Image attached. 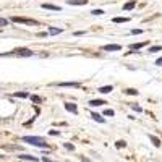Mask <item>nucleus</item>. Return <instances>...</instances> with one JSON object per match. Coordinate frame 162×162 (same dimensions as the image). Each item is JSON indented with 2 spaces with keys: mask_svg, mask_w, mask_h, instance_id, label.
Listing matches in <instances>:
<instances>
[{
  "mask_svg": "<svg viewBox=\"0 0 162 162\" xmlns=\"http://www.w3.org/2000/svg\"><path fill=\"white\" fill-rule=\"evenodd\" d=\"M159 50H162V46H152V47H149L148 52L149 54H154V52H159Z\"/></svg>",
  "mask_w": 162,
  "mask_h": 162,
  "instance_id": "obj_19",
  "label": "nucleus"
},
{
  "mask_svg": "<svg viewBox=\"0 0 162 162\" xmlns=\"http://www.w3.org/2000/svg\"><path fill=\"white\" fill-rule=\"evenodd\" d=\"M63 146H65V148H67V149H68V151H75V146H73V144H71V143H65V144H63Z\"/></svg>",
  "mask_w": 162,
  "mask_h": 162,
  "instance_id": "obj_24",
  "label": "nucleus"
},
{
  "mask_svg": "<svg viewBox=\"0 0 162 162\" xmlns=\"http://www.w3.org/2000/svg\"><path fill=\"white\" fill-rule=\"evenodd\" d=\"M149 139L152 141V144H154V146H161V139H159L157 136H154V135H149Z\"/></svg>",
  "mask_w": 162,
  "mask_h": 162,
  "instance_id": "obj_16",
  "label": "nucleus"
},
{
  "mask_svg": "<svg viewBox=\"0 0 162 162\" xmlns=\"http://www.w3.org/2000/svg\"><path fill=\"white\" fill-rule=\"evenodd\" d=\"M104 101H101V99H92V101H89V106H92V107H101V106H104Z\"/></svg>",
  "mask_w": 162,
  "mask_h": 162,
  "instance_id": "obj_9",
  "label": "nucleus"
},
{
  "mask_svg": "<svg viewBox=\"0 0 162 162\" xmlns=\"http://www.w3.org/2000/svg\"><path fill=\"white\" fill-rule=\"evenodd\" d=\"M81 159H83V162H89V161H88V159H86V157H81Z\"/></svg>",
  "mask_w": 162,
  "mask_h": 162,
  "instance_id": "obj_33",
  "label": "nucleus"
},
{
  "mask_svg": "<svg viewBox=\"0 0 162 162\" xmlns=\"http://www.w3.org/2000/svg\"><path fill=\"white\" fill-rule=\"evenodd\" d=\"M133 110H136V112H141V110H143V109H141L139 106H133Z\"/></svg>",
  "mask_w": 162,
  "mask_h": 162,
  "instance_id": "obj_30",
  "label": "nucleus"
},
{
  "mask_svg": "<svg viewBox=\"0 0 162 162\" xmlns=\"http://www.w3.org/2000/svg\"><path fill=\"white\" fill-rule=\"evenodd\" d=\"M0 159H4V156H0Z\"/></svg>",
  "mask_w": 162,
  "mask_h": 162,
  "instance_id": "obj_34",
  "label": "nucleus"
},
{
  "mask_svg": "<svg viewBox=\"0 0 162 162\" xmlns=\"http://www.w3.org/2000/svg\"><path fill=\"white\" fill-rule=\"evenodd\" d=\"M122 49V46H118V44H109V46H104L102 50H106V52H115V50H120Z\"/></svg>",
  "mask_w": 162,
  "mask_h": 162,
  "instance_id": "obj_4",
  "label": "nucleus"
},
{
  "mask_svg": "<svg viewBox=\"0 0 162 162\" xmlns=\"http://www.w3.org/2000/svg\"><path fill=\"white\" fill-rule=\"evenodd\" d=\"M125 92H127V94H133V96H138V91L136 89H125Z\"/></svg>",
  "mask_w": 162,
  "mask_h": 162,
  "instance_id": "obj_23",
  "label": "nucleus"
},
{
  "mask_svg": "<svg viewBox=\"0 0 162 162\" xmlns=\"http://www.w3.org/2000/svg\"><path fill=\"white\" fill-rule=\"evenodd\" d=\"M115 146H117V148H125V146H127V143H125V141H117V143H115Z\"/></svg>",
  "mask_w": 162,
  "mask_h": 162,
  "instance_id": "obj_22",
  "label": "nucleus"
},
{
  "mask_svg": "<svg viewBox=\"0 0 162 162\" xmlns=\"http://www.w3.org/2000/svg\"><path fill=\"white\" fill-rule=\"evenodd\" d=\"M113 113H115V112H113L112 109H106V110H104V115H106V117H112Z\"/></svg>",
  "mask_w": 162,
  "mask_h": 162,
  "instance_id": "obj_21",
  "label": "nucleus"
},
{
  "mask_svg": "<svg viewBox=\"0 0 162 162\" xmlns=\"http://www.w3.org/2000/svg\"><path fill=\"white\" fill-rule=\"evenodd\" d=\"M135 5H136V2H135V0H130V2H127V4L123 5V10H131Z\"/></svg>",
  "mask_w": 162,
  "mask_h": 162,
  "instance_id": "obj_17",
  "label": "nucleus"
},
{
  "mask_svg": "<svg viewBox=\"0 0 162 162\" xmlns=\"http://www.w3.org/2000/svg\"><path fill=\"white\" fill-rule=\"evenodd\" d=\"M112 89H113V86H102V88H99V92H102V94H109Z\"/></svg>",
  "mask_w": 162,
  "mask_h": 162,
  "instance_id": "obj_15",
  "label": "nucleus"
},
{
  "mask_svg": "<svg viewBox=\"0 0 162 162\" xmlns=\"http://www.w3.org/2000/svg\"><path fill=\"white\" fill-rule=\"evenodd\" d=\"M141 32H143V29H131V34H141Z\"/></svg>",
  "mask_w": 162,
  "mask_h": 162,
  "instance_id": "obj_27",
  "label": "nucleus"
},
{
  "mask_svg": "<svg viewBox=\"0 0 162 162\" xmlns=\"http://www.w3.org/2000/svg\"><path fill=\"white\" fill-rule=\"evenodd\" d=\"M91 13H92V15H96V16H101V15H104V11H102V10H99V8H97V10H92Z\"/></svg>",
  "mask_w": 162,
  "mask_h": 162,
  "instance_id": "obj_25",
  "label": "nucleus"
},
{
  "mask_svg": "<svg viewBox=\"0 0 162 162\" xmlns=\"http://www.w3.org/2000/svg\"><path fill=\"white\" fill-rule=\"evenodd\" d=\"M42 162H54V161H50L49 157H42Z\"/></svg>",
  "mask_w": 162,
  "mask_h": 162,
  "instance_id": "obj_32",
  "label": "nucleus"
},
{
  "mask_svg": "<svg viewBox=\"0 0 162 162\" xmlns=\"http://www.w3.org/2000/svg\"><path fill=\"white\" fill-rule=\"evenodd\" d=\"M156 65H157V67H162V57H161V58L156 60Z\"/></svg>",
  "mask_w": 162,
  "mask_h": 162,
  "instance_id": "obj_28",
  "label": "nucleus"
},
{
  "mask_svg": "<svg viewBox=\"0 0 162 162\" xmlns=\"http://www.w3.org/2000/svg\"><path fill=\"white\" fill-rule=\"evenodd\" d=\"M42 8H46V10H54V11H60L62 8L57 7V5H50V4H42Z\"/></svg>",
  "mask_w": 162,
  "mask_h": 162,
  "instance_id": "obj_10",
  "label": "nucleus"
},
{
  "mask_svg": "<svg viewBox=\"0 0 162 162\" xmlns=\"http://www.w3.org/2000/svg\"><path fill=\"white\" fill-rule=\"evenodd\" d=\"M4 55H18V57H31L34 55V52L29 49H15L11 50V52H5V54H0V57H4Z\"/></svg>",
  "mask_w": 162,
  "mask_h": 162,
  "instance_id": "obj_2",
  "label": "nucleus"
},
{
  "mask_svg": "<svg viewBox=\"0 0 162 162\" xmlns=\"http://www.w3.org/2000/svg\"><path fill=\"white\" fill-rule=\"evenodd\" d=\"M18 157L21 159V161H31V162H39V159L37 157H34V156H31V154H20Z\"/></svg>",
  "mask_w": 162,
  "mask_h": 162,
  "instance_id": "obj_7",
  "label": "nucleus"
},
{
  "mask_svg": "<svg viewBox=\"0 0 162 162\" xmlns=\"http://www.w3.org/2000/svg\"><path fill=\"white\" fill-rule=\"evenodd\" d=\"M91 118L96 120V122H99V123H104L106 120H104V117H101L99 113H91Z\"/></svg>",
  "mask_w": 162,
  "mask_h": 162,
  "instance_id": "obj_14",
  "label": "nucleus"
},
{
  "mask_svg": "<svg viewBox=\"0 0 162 162\" xmlns=\"http://www.w3.org/2000/svg\"><path fill=\"white\" fill-rule=\"evenodd\" d=\"M144 46H148V41H146V42H138V44H131L130 46V50L131 52H136V50H139V49H143V47ZM130 52V54H131Z\"/></svg>",
  "mask_w": 162,
  "mask_h": 162,
  "instance_id": "obj_5",
  "label": "nucleus"
},
{
  "mask_svg": "<svg viewBox=\"0 0 162 162\" xmlns=\"http://www.w3.org/2000/svg\"><path fill=\"white\" fill-rule=\"evenodd\" d=\"M65 110H68V112H71V113H78V107H76V104H73V102L65 104Z\"/></svg>",
  "mask_w": 162,
  "mask_h": 162,
  "instance_id": "obj_6",
  "label": "nucleus"
},
{
  "mask_svg": "<svg viewBox=\"0 0 162 162\" xmlns=\"http://www.w3.org/2000/svg\"><path fill=\"white\" fill-rule=\"evenodd\" d=\"M23 141L25 143H29L32 146H37V148H49V144L46 143L44 138H39V136H23Z\"/></svg>",
  "mask_w": 162,
  "mask_h": 162,
  "instance_id": "obj_1",
  "label": "nucleus"
},
{
  "mask_svg": "<svg viewBox=\"0 0 162 162\" xmlns=\"http://www.w3.org/2000/svg\"><path fill=\"white\" fill-rule=\"evenodd\" d=\"M7 25H8L7 20H5V18H0V28H2V26H7Z\"/></svg>",
  "mask_w": 162,
  "mask_h": 162,
  "instance_id": "obj_26",
  "label": "nucleus"
},
{
  "mask_svg": "<svg viewBox=\"0 0 162 162\" xmlns=\"http://www.w3.org/2000/svg\"><path fill=\"white\" fill-rule=\"evenodd\" d=\"M58 86H62V88H63V86H68V88H78V86H80V83H73V81H63V83H58Z\"/></svg>",
  "mask_w": 162,
  "mask_h": 162,
  "instance_id": "obj_8",
  "label": "nucleus"
},
{
  "mask_svg": "<svg viewBox=\"0 0 162 162\" xmlns=\"http://www.w3.org/2000/svg\"><path fill=\"white\" fill-rule=\"evenodd\" d=\"M13 96H15V97L26 99V97H29V92H26V91H20V92H13Z\"/></svg>",
  "mask_w": 162,
  "mask_h": 162,
  "instance_id": "obj_12",
  "label": "nucleus"
},
{
  "mask_svg": "<svg viewBox=\"0 0 162 162\" xmlns=\"http://www.w3.org/2000/svg\"><path fill=\"white\" fill-rule=\"evenodd\" d=\"M49 135H52V136H55V135H58V131H57V130H50V131H49Z\"/></svg>",
  "mask_w": 162,
  "mask_h": 162,
  "instance_id": "obj_29",
  "label": "nucleus"
},
{
  "mask_svg": "<svg viewBox=\"0 0 162 162\" xmlns=\"http://www.w3.org/2000/svg\"><path fill=\"white\" fill-rule=\"evenodd\" d=\"M68 5H86L88 0H67Z\"/></svg>",
  "mask_w": 162,
  "mask_h": 162,
  "instance_id": "obj_11",
  "label": "nucleus"
},
{
  "mask_svg": "<svg viewBox=\"0 0 162 162\" xmlns=\"http://www.w3.org/2000/svg\"><path fill=\"white\" fill-rule=\"evenodd\" d=\"M60 32H62V29H60V28H54V26H50V28H49V34H52V36L60 34Z\"/></svg>",
  "mask_w": 162,
  "mask_h": 162,
  "instance_id": "obj_18",
  "label": "nucleus"
},
{
  "mask_svg": "<svg viewBox=\"0 0 162 162\" xmlns=\"http://www.w3.org/2000/svg\"><path fill=\"white\" fill-rule=\"evenodd\" d=\"M29 99H31L32 102H36V104H37V102H42V99L39 97V96H29Z\"/></svg>",
  "mask_w": 162,
  "mask_h": 162,
  "instance_id": "obj_20",
  "label": "nucleus"
},
{
  "mask_svg": "<svg viewBox=\"0 0 162 162\" xmlns=\"http://www.w3.org/2000/svg\"><path fill=\"white\" fill-rule=\"evenodd\" d=\"M11 21H13V23H21V25H32V26L37 25V21H36V20H31V18H23V16H11Z\"/></svg>",
  "mask_w": 162,
  "mask_h": 162,
  "instance_id": "obj_3",
  "label": "nucleus"
},
{
  "mask_svg": "<svg viewBox=\"0 0 162 162\" xmlns=\"http://www.w3.org/2000/svg\"><path fill=\"white\" fill-rule=\"evenodd\" d=\"M85 34V31H75V36H83Z\"/></svg>",
  "mask_w": 162,
  "mask_h": 162,
  "instance_id": "obj_31",
  "label": "nucleus"
},
{
  "mask_svg": "<svg viewBox=\"0 0 162 162\" xmlns=\"http://www.w3.org/2000/svg\"><path fill=\"white\" fill-rule=\"evenodd\" d=\"M112 21H113V23H128V21H130V18H123V16H115V18H113V20H112Z\"/></svg>",
  "mask_w": 162,
  "mask_h": 162,
  "instance_id": "obj_13",
  "label": "nucleus"
}]
</instances>
